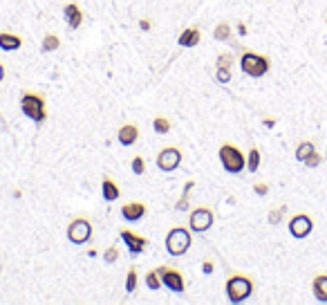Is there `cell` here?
Instances as JSON below:
<instances>
[{
  "mask_svg": "<svg viewBox=\"0 0 327 305\" xmlns=\"http://www.w3.org/2000/svg\"><path fill=\"white\" fill-rule=\"evenodd\" d=\"M224 292H226V298H229L231 303H245L253 294V281L247 276V274H233V276L226 278Z\"/></svg>",
  "mask_w": 327,
  "mask_h": 305,
  "instance_id": "obj_1",
  "label": "cell"
},
{
  "mask_svg": "<svg viewBox=\"0 0 327 305\" xmlns=\"http://www.w3.org/2000/svg\"><path fill=\"white\" fill-rule=\"evenodd\" d=\"M271 68V63H269V56L264 54H258V52H242L240 56V70L245 72L247 76H251V79H260L264 76Z\"/></svg>",
  "mask_w": 327,
  "mask_h": 305,
  "instance_id": "obj_2",
  "label": "cell"
},
{
  "mask_svg": "<svg viewBox=\"0 0 327 305\" xmlns=\"http://www.w3.org/2000/svg\"><path fill=\"white\" fill-rule=\"evenodd\" d=\"M217 155H220V164H222V168H224L226 173L238 175V173H242V170L247 168L245 153H242L238 146H233V144H222Z\"/></svg>",
  "mask_w": 327,
  "mask_h": 305,
  "instance_id": "obj_3",
  "label": "cell"
},
{
  "mask_svg": "<svg viewBox=\"0 0 327 305\" xmlns=\"http://www.w3.org/2000/svg\"><path fill=\"white\" fill-rule=\"evenodd\" d=\"M20 110H23L25 117L34 119L36 123H40V121H45V119H48V110H45V97L38 95V92L25 90L23 97H20Z\"/></svg>",
  "mask_w": 327,
  "mask_h": 305,
  "instance_id": "obj_4",
  "label": "cell"
},
{
  "mask_svg": "<svg viewBox=\"0 0 327 305\" xmlns=\"http://www.w3.org/2000/svg\"><path fill=\"white\" fill-rule=\"evenodd\" d=\"M193 240H191V229L186 227H173V229L166 234V251L170 256H184L191 249Z\"/></svg>",
  "mask_w": 327,
  "mask_h": 305,
  "instance_id": "obj_5",
  "label": "cell"
},
{
  "mask_svg": "<svg viewBox=\"0 0 327 305\" xmlns=\"http://www.w3.org/2000/svg\"><path fill=\"white\" fill-rule=\"evenodd\" d=\"M92 238V222L87 218H74L67 225V240L72 242V245H85V242H90Z\"/></svg>",
  "mask_w": 327,
  "mask_h": 305,
  "instance_id": "obj_6",
  "label": "cell"
},
{
  "mask_svg": "<svg viewBox=\"0 0 327 305\" xmlns=\"http://www.w3.org/2000/svg\"><path fill=\"white\" fill-rule=\"evenodd\" d=\"M213 222H215L213 209H209V206H197L189 215V229L195 231V234H204V231H209L213 227Z\"/></svg>",
  "mask_w": 327,
  "mask_h": 305,
  "instance_id": "obj_7",
  "label": "cell"
},
{
  "mask_svg": "<svg viewBox=\"0 0 327 305\" xmlns=\"http://www.w3.org/2000/svg\"><path fill=\"white\" fill-rule=\"evenodd\" d=\"M181 159H184V153H181L179 146H164L162 151L157 155V168L164 170V173H173L175 168L181 164Z\"/></svg>",
  "mask_w": 327,
  "mask_h": 305,
  "instance_id": "obj_8",
  "label": "cell"
},
{
  "mask_svg": "<svg viewBox=\"0 0 327 305\" xmlns=\"http://www.w3.org/2000/svg\"><path fill=\"white\" fill-rule=\"evenodd\" d=\"M157 274L162 276V285L168 287L173 294H184L186 292V283H184L181 272L173 270V267H168V265H162V267H157Z\"/></svg>",
  "mask_w": 327,
  "mask_h": 305,
  "instance_id": "obj_9",
  "label": "cell"
},
{
  "mask_svg": "<svg viewBox=\"0 0 327 305\" xmlns=\"http://www.w3.org/2000/svg\"><path fill=\"white\" fill-rule=\"evenodd\" d=\"M311 231H314V220H311L307 213L292 215V220H289V234H292L294 238L303 240V238H307Z\"/></svg>",
  "mask_w": 327,
  "mask_h": 305,
  "instance_id": "obj_10",
  "label": "cell"
},
{
  "mask_svg": "<svg viewBox=\"0 0 327 305\" xmlns=\"http://www.w3.org/2000/svg\"><path fill=\"white\" fill-rule=\"evenodd\" d=\"M119 236H121V240L126 242V247H128V251H130L132 256H139L142 251H146V247H148V238L146 236H139V234H134V231L130 229H119Z\"/></svg>",
  "mask_w": 327,
  "mask_h": 305,
  "instance_id": "obj_11",
  "label": "cell"
},
{
  "mask_svg": "<svg viewBox=\"0 0 327 305\" xmlns=\"http://www.w3.org/2000/svg\"><path fill=\"white\" fill-rule=\"evenodd\" d=\"M146 213H148V204L139 202V200H130V202H126L121 206V218L126 222H137V220H142Z\"/></svg>",
  "mask_w": 327,
  "mask_h": 305,
  "instance_id": "obj_12",
  "label": "cell"
},
{
  "mask_svg": "<svg viewBox=\"0 0 327 305\" xmlns=\"http://www.w3.org/2000/svg\"><path fill=\"white\" fill-rule=\"evenodd\" d=\"M63 18H65V23H67V27H70V29H79L81 25H83V12H81V7L76 3H67L65 7H63Z\"/></svg>",
  "mask_w": 327,
  "mask_h": 305,
  "instance_id": "obj_13",
  "label": "cell"
},
{
  "mask_svg": "<svg viewBox=\"0 0 327 305\" xmlns=\"http://www.w3.org/2000/svg\"><path fill=\"white\" fill-rule=\"evenodd\" d=\"M117 139L121 146H134L139 139V128L134 126V123H123L117 130Z\"/></svg>",
  "mask_w": 327,
  "mask_h": 305,
  "instance_id": "obj_14",
  "label": "cell"
},
{
  "mask_svg": "<svg viewBox=\"0 0 327 305\" xmlns=\"http://www.w3.org/2000/svg\"><path fill=\"white\" fill-rule=\"evenodd\" d=\"M101 195H103V200H106V202H115V200L121 198V189H119V184L112 178H103Z\"/></svg>",
  "mask_w": 327,
  "mask_h": 305,
  "instance_id": "obj_15",
  "label": "cell"
},
{
  "mask_svg": "<svg viewBox=\"0 0 327 305\" xmlns=\"http://www.w3.org/2000/svg\"><path fill=\"white\" fill-rule=\"evenodd\" d=\"M200 40H202V32H200V29H197V27H186V29H181L177 43L181 45V48H195Z\"/></svg>",
  "mask_w": 327,
  "mask_h": 305,
  "instance_id": "obj_16",
  "label": "cell"
},
{
  "mask_svg": "<svg viewBox=\"0 0 327 305\" xmlns=\"http://www.w3.org/2000/svg\"><path fill=\"white\" fill-rule=\"evenodd\" d=\"M311 292H314V298L320 303H327V274H318L311 281Z\"/></svg>",
  "mask_w": 327,
  "mask_h": 305,
  "instance_id": "obj_17",
  "label": "cell"
},
{
  "mask_svg": "<svg viewBox=\"0 0 327 305\" xmlns=\"http://www.w3.org/2000/svg\"><path fill=\"white\" fill-rule=\"evenodd\" d=\"M23 48V38L16 34H9V32H0V50L3 52H16Z\"/></svg>",
  "mask_w": 327,
  "mask_h": 305,
  "instance_id": "obj_18",
  "label": "cell"
},
{
  "mask_svg": "<svg viewBox=\"0 0 327 305\" xmlns=\"http://www.w3.org/2000/svg\"><path fill=\"white\" fill-rule=\"evenodd\" d=\"M59 48H61L59 34H45L43 36V45H40V50H43V52H56Z\"/></svg>",
  "mask_w": 327,
  "mask_h": 305,
  "instance_id": "obj_19",
  "label": "cell"
},
{
  "mask_svg": "<svg viewBox=\"0 0 327 305\" xmlns=\"http://www.w3.org/2000/svg\"><path fill=\"white\" fill-rule=\"evenodd\" d=\"M170 128H173L170 119H166V117H155V119H153V130L159 133V135H168Z\"/></svg>",
  "mask_w": 327,
  "mask_h": 305,
  "instance_id": "obj_20",
  "label": "cell"
},
{
  "mask_svg": "<svg viewBox=\"0 0 327 305\" xmlns=\"http://www.w3.org/2000/svg\"><path fill=\"white\" fill-rule=\"evenodd\" d=\"M213 38L215 40H231V25L226 20H222L215 29H213Z\"/></svg>",
  "mask_w": 327,
  "mask_h": 305,
  "instance_id": "obj_21",
  "label": "cell"
},
{
  "mask_svg": "<svg viewBox=\"0 0 327 305\" xmlns=\"http://www.w3.org/2000/svg\"><path fill=\"white\" fill-rule=\"evenodd\" d=\"M314 151H316V146L311 142H300L298 148H296V159H298V162H305Z\"/></svg>",
  "mask_w": 327,
  "mask_h": 305,
  "instance_id": "obj_22",
  "label": "cell"
},
{
  "mask_svg": "<svg viewBox=\"0 0 327 305\" xmlns=\"http://www.w3.org/2000/svg\"><path fill=\"white\" fill-rule=\"evenodd\" d=\"M260 151H258L256 146L253 148H249V157H247V168L251 170V173H256L258 168H260Z\"/></svg>",
  "mask_w": 327,
  "mask_h": 305,
  "instance_id": "obj_23",
  "label": "cell"
},
{
  "mask_svg": "<svg viewBox=\"0 0 327 305\" xmlns=\"http://www.w3.org/2000/svg\"><path fill=\"white\" fill-rule=\"evenodd\" d=\"M195 187L193 180H189V182L184 184V191H181V198L177 200V209L179 211H189V195H191V189Z\"/></svg>",
  "mask_w": 327,
  "mask_h": 305,
  "instance_id": "obj_24",
  "label": "cell"
},
{
  "mask_svg": "<svg viewBox=\"0 0 327 305\" xmlns=\"http://www.w3.org/2000/svg\"><path fill=\"white\" fill-rule=\"evenodd\" d=\"M144 281H146V287L148 289H159V287H162V276L157 274V270H148Z\"/></svg>",
  "mask_w": 327,
  "mask_h": 305,
  "instance_id": "obj_25",
  "label": "cell"
},
{
  "mask_svg": "<svg viewBox=\"0 0 327 305\" xmlns=\"http://www.w3.org/2000/svg\"><path fill=\"white\" fill-rule=\"evenodd\" d=\"M137 283H139V274L134 267H130V270H128V276H126V292L132 294L134 289H137Z\"/></svg>",
  "mask_w": 327,
  "mask_h": 305,
  "instance_id": "obj_26",
  "label": "cell"
},
{
  "mask_svg": "<svg viewBox=\"0 0 327 305\" xmlns=\"http://www.w3.org/2000/svg\"><path fill=\"white\" fill-rule=\"evenodd\" d=\"M130 168H132L134 175H144L146 173V159H144L142 155H134L132 162H130Z\"/></svg>",
  "mask_w": 327,
  "mask_h": 305,
  "instance_id": "obj_27",
  "label": "cell"
},
{
  "mask_svg": "<svg viewBox=\"0 0 327 305\" xmlns=\"http://www.w3.org/2000/svg\"><path fill=\"white\" fill-rule=\"evenodd\" d=\"M215 79L220 81V83H229V81L233 79L231 68H215Z\"/></svg>",
  "mask_w": 327,
  "mask_h": 305,
  "instance_id": "obj_28",
  "label": "cell"
},
{
  "mask_svg": "<svg viewBox=\"0 0 327 305\" xmlns=\"http://www.w3.org/2000/svg\"><path fill=\"white\" fill-rule=\"evenodd\" d=\"M285 213H287V206H280V209H273V211H269V215H267V218H269V222H271V225H278V222L280 220H283V215Z\"/></svg>",
  "mask_w": 327,
  "mask_h": 305,
  "instance_id": "obj_29",
  "label": "cell"
},
{
  "mask_svg": "<svg viewBox=\"0 0 327 305\" xmlns=\"http://www.w3.org/2000/svg\"><path fill=\"white\" fill-rule=\"evenodd\" d=\"M117 258H119V249H117V245H110L106 251H103V260L106 263H117Z\"/></svg>",
  "mask_w": 327,
  "mask_h": 305,
  "instance_id": "obj_30",
  "label": "cell"
},
{
  "mask_svg": "<svg viewBox=\"0 0 327 305\" xmlns=\"http://www.w3.org/2000/svg\"><path fill=\"white\" fill-rule=\"evenodd\" d=\"M231 65H233V54H229V52H224V54L217 56L215 68H231Z\"/></svg>",
  "mask_w": 327,
  "mask_h": 305,
  "instance_id": "obj_31",
  "label": "cell"
},
{
  "mask_svg": "<svg viewBox=\"0 0 327 305\" xmlns=\"http://www.w3.org/2000/svg\"><path fill=\"white\" fill-rule=\"evenodd\" d=\"M303 164H305V166H307V168H318V166H320V155L314 151V153H311L307 159H305Z\"/></svg>",
  "mask_w": 327,
  "mask_h": 305,
  "instance_id": "obj_32",
  "label": "cell"
},
{
  "mask_svg": "<svg viewBox=\"0 0 327 305\" xmlns=\"http://www.w3.org/2000/svg\"><path fill=\"white\" fill-rule=\"evenodd\" d=\"M253 191H256L258 195H267L269 193V184L267 182H258V184H253Z\"/></svg>",
  "mask_w": 327,
  "mask_h": 305,
  "instance_id": "obj_33",
  "label": "cell"
},
{
  "mask_svg": "<svg viewBox=\"0 0 327 305\" xmlns=\"http://www.w3.org/2000/svg\"><path fill=\"white\" fill-rule=\"evenodd\" d=\"M213 270H215L213 260H204V263H202V274H204V276H209V274H213Z\"/></svg>",
  "mask_w": 327,
  "mask_h": 305,
  "instance_id": "obj_34",
  "label": "cell"
},
{
  "mask_svg": "<svg viewBox=\"0 0 327 305\" xmlns=\"http://www.w3.org/2000/svg\"><path fill=\"white\" fill-rule=\"evenodd\" d=\"M139 27H142L144 32H148V29H150V20L148 18H142V20H139Z\"/></svg>",
  "mask_w": 327,
  "mask_h": 305,
  "instance_id": "obj_35",
  "label": "cell"
},
{
  "mask_svg": "<svg viewBox=\"0 0 327 305\" xmlns=\"http://www.w3.org/2000/svg\"><path fill=\"white\" fill-rule=\"evenodd\" d=\"M238 34H240V36H247V27H245V23H238Z\"/></svg>",
  "mask_w": 327,
  "mask_h": 305,
  "instance_id": "obj_36",
  "label": "cell"
},
{
  "mask_svg": "<svg viewBox=\"0 0 327 305\" xmlns=\"http://www.w3.org/2000/svg\"><path fill=\"white\" fill-rule=\"evenodd\" d=\"M3 79H5V65L0 63V81H3Z\"/></svg>",
  "mask_w": 327,
  "mask_h": 305,
  "instance_id": "obj_37",
  "label": "cell"
}]
</instances>
